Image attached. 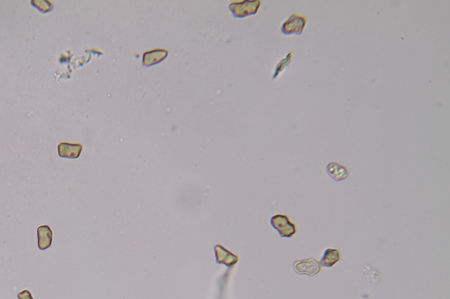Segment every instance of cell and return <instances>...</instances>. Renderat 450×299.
Wrapping results in <instances>:
<instances>
[{
	"instance_id": "cell-9",
	"label": "cell",
	"mask_w": 450,
	"mask_h": 299,
	"mask_svg": "<svg viewBox=\"0 0 450 299\" xmlns=\"http://www.w3.org/2000/svg\"><path fill=\"white\" fill-rule=\"evenodd\" d=\"M167 50L156 49L150 52H147L143 56V64L145 66H150L160 63L167 56Z\"/></svg>"
},
{
	"instance_id": "cell-4",
	"label": "cell",
	"mask_w": 450,
	"mask_h": 299,
	"mask_svg": "<svg viewBox=\"0 0 450 299\" xmlns=\"http://www.w3.org/2000/svg\"><path fill=\"white\" fill-rule=\"evenodd\" d=\"M294 269L300 275L313 276L321 270V265L314 258L297 261L294 263Z\"/></svg>"
},
{
	"instance_id": "cell-8",
	"label": "cell",
	"mask_w": 450,
	"mask_h": 299,
	"mask_svg": "<svg viewBox=\"0 0 450 299\" xmlns=\"http://www.w3.org/2000/svg\"><path fill=\"white\" fill-rule=\"evenodd\" d=\"M326 172H327L329 177H331L335 181L345 180L349 175L347 169L338 163L329 164L326 167Z\"/></svg>"
},
{
	"instance_id": "cell-3",
	"label": "cell",
	"mask_w": 450,
	"mask_h": 299,
	"mask_svg": "<svg viewBox=\"0 0 450 299\" xmlns=\"http://www.w3.org/2000/svg\"><path fill=\"white\" fill-rule=\"evenodd\" d=\"M261 1H244L230 5V9L235 17L244 18L257 14Z\"/></svg>"
},
{
	"instance_id": "cell-5",
	"label": "cell",
	"mask_w": 450,
	"mask_h": 299,
	"mask_svg": "<svg viewBox=\"0 0 450 299\" xmlns=\"http://www.w3.org/2000/svg\"><path fill=\"white\" fill-rule=\"evenodd\" d=\"M214 251L216 254V260L217 263L226 265L227 267H232L238 261V256L232 254L230 251L227 250L225 247L217 245L214 247Z\"/></svg>"
},
{
	"instance_id": "cell-6",
	"label": "cell",
	"mask_w": 450,
	"mask_h": 299,
	"mask_svg": "<svg viewBox=\"0 0 450 299\" xmlns=\"http://www.w3.org/2000/svg\"><path fill=\"white\" fill-rule=\"evenodd\" d=\"M83 146L81 144L61 142L58 145V155L63 158L77 159L80 156Z\"/></svg>"
},
{
	"instance_id": "cell-11",
	"label": "cell",
	"mask_w": 450,
	"mask_h": 299,
	"mask_svg": "<svg viewBox=\"0 0 450 299\" xmlns=\"http://www.w3.org/2000/svg\"><path fill=\"white\" fill-rule=\"evenodd\" d=\"M18 297H19V299H34L32 297L30 291H29V290H27V289L19 293V294H18Z\"/></svg>"
},
{
	"instance_id": "cell-7",
	"label": "cell",
	"mask_w": 450,
	"mask_h": 299,
	"mask_svg": "<svg viewBox=\"0 0 450 299\" xmlns=\"http://www.w3.org/2000/svg\"><path fill=\"white\" fill-rule=\"evenodd\" d=\"M38 247L41 250L48 249L52 244V231L49 226H39L37 229Z\"/></svg>"
},
{
	"instance_id": "cell-2",
	"label": "cell",
	"mask_w": 450,
	"mask_h": 299,
	"mask_svg": "<svg viewBox=\"0 0 450 299\" xmlns=\"http://www.w3.org/2000/svg\"><path fill=\"white\" fill-rule=\"evenodd\" d=\"M307 21V17L304 15L292 14L289 20L283 23L281 31L284 35H302Z\"/></svg>"
},
{
	"instance_id": "cell-1",
	"label": "cell",
	"mask_w": 450,
	"mask_h": 299,
	"mask_svg": "<svg viewBox=\"0 0 450 299\" xmlns=\"http://www.w3.org/2000/svg\"><path fill=\"white\" fill-rule=\"evenodd\" d=\"M270 223L275 229L278 231L280 236L283 238H291L297 233V226L290 222V218L283 214L273 216Z\"/></svg>"
},
{
	"instance_id": "cell-10",
	"label": "cell",
	"mask_w": 450,
	"mask_h": 299,
	"mask_svg": "<svg viewBox=\"0 0 450 299\" xmlns=\"http://www.w3.org/2000/svg\"><path fill=\"white\" fill-rule=\"evenodd\" d=\"M340 259H341L340 251L338 249L328 248L325 251L324 255L321 258L319 263L321 266H324L326 268H331L333 265H335Z\"/></svg>"
}]
</instances>
